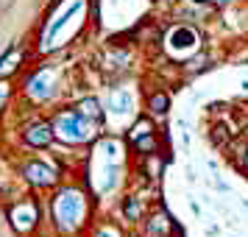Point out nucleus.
Wrapping results in <instances>:
<instances>
[{
	"instance_id": "nucleus-10",
	"label": "nucleus",
	"mask_w": 248,
	"mask_h": 237,
	"mask_svg": "<svg viewBox=\"0 0 248 237\" xmlns=\"http://www.w3.org/2000/svg\"><path fill=\"white\" fill-rule=\"evenodd\" d=\"M195 3H203V0H195Z\"/></svg>"
},
{
	"instance_id": "nucleus-5",
	"label": "nucleus",
	"mask_w": 248,
	"mask_h": 237,
	"mask_svg": "<svg viewBox=\"0 0 248 237\" xmlns=\"http://www.w3.org/2000/svg\"><path fill=\"white\" fill-rule=\"evenodd\" d=\"M81 114H92V117H101V112H98V103H95V101L81 103Z\"/></svg>"
},
{
	"instance_id": "nucleus-1",
	"label": "nucleus",
	"mask_w": 248,
	"mask_h": 237,
	"mask_svg": "<svg viewBox=\"0 0 248 237\" xmlns=\"http://www.w3.org/2000/svg\"><path fill=\"white\" fill-rule=\"evenodd\" d=\"M25 140H28V142H34V145H47V142L53 140V131H50V126L39 123V126H34V128H28Z\"/></svg>"
},
{
	"instance_id": "nucleus-3",
	"label": "nucleus",
	"mask_w": 248,
	"mask_h": 237,
	"mask_svg": "<svg viewBox=\"0 0 248 237\" xmlns=\"http://www.w3.org/2000/svg\"><path fill=\"white\" fill-rule=\"evenodd\" d=\"M148 106H151V112L154 114H165L168 112V95H165V92H156V95L148 101Z\"/></svg>"
},
{
	"instance_id": "nucleus-9",
	"label": "nucleus",
	"mask_w": 248,
	"mask_h": 237,
	"mask_svg": "<svg viewBox=\"0 0 248 237\" xmlns=\"http://www.w3.org/2000/svg\"><path fill=\"white\" fill-rule=\"evenodd\" d=\"M246 170H248V154H246Z\"/></svg>"
},
{
	"instance_id": "nucleus-8",
	"label": "nucleus",
	"mask_w": 248,
	"mask_h": 237,
	"mask_svg": "<svg viewBox=\"0 0 248 237\" xmlns=\"http://www.w3.org/2000/svg\"><path fill=\"white\" fill-rule=\"evenodd\" d=\"M125 215H128V218H137V215H140V206H137V201H128V204H125Z\"/></svg>"
},
{
	"instance_id": "nucleus-6",
	"label": "nucleus",
	"mask_w": 248,
	"mask_h": 237,
	"mask_svg": "<svg viewBox=\"0 0 248 237\" xmlns=\"http://www.w3.org/2000/svg\"><path fill=\"white\" fill-rule=\"evenodd\" d=\"M215 142H217V145H220V142H226V140H229V134H226V126H215Z\"/></svg>"
},
{
	"instance_id": "nucleus-2",
	"label": "nucleus",
	"mask_w": 248,
	"mask_h": 237,
	"mask_svg": "<svg viewBox=\"0 0 248 237\" xmlns=\"http://www.w3.org/2000/svg\"><path fill=\"white\" fill-rule=\"evenodd\" d=\"M28 173H31V179L39 181V184H50V181H53V173H50L47 168H42V165H31Z\"/></svg>"
},
{
	"instance_id": "nucleus-7",
	"label": "nucleus",
	"mask_w": 248,
	"mask_h": 237,
	"mask_svg": "<svg viewBox=\"0 0 248 237\" xmlns=\"http://www.w3.org/2000/svg\"><path fill=\"white\" fill-rule=\"evenodd\" d=\"M114 106H117V112H125L128 109V95H114Z\"/></svg>"
},
{
	"instance_id": "nucleus-4",
	"label": "nucleus",
	"mask_w": 248,
	"mask_h": 237,
	"mask_svg": "<svg viewBox=\"0 0 248 237\" xmlns=\"http://www.w3.org/2000/svg\"><path fill=\"white\" fill-rule=\"evenodd\" d=\"M151 134V123L148 120H140V123L131 128V140H142V137H148Z\"/></svg>"
}]
</instances>
